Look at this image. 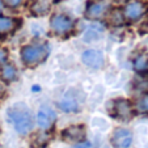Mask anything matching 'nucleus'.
Listing matches in <instances>:
<instances>
[{"label":"nucleus","mask_w":148,"mask_h":148,"mask_svg":"<svg viewBox=\"0 0 148 148\" xmlns=\"http://www.w3.org/2000/svg\"><path fill=\"white\" fill-rule=\"evenodd\" d=\"M8 118L18 134L26 135L33 129V115L26 105L14 103L8 109Z\"/></svg>","instance_id":"obj_1"},{"label":"nucleus","mask_w":148,"mask_h":148,"mask_svg":"<svg viewBox=\"0 0 148 148\" xmlns=\"http://www.w3.org/2000/svg\"><path fill=\"white\" fill-rule=\"evenodd\" d=\"M49 55V47L46 45H29L23 47L21 58L24 63L28 66H36L45 60Z\"/></svg>","instance_id":"obj_2"},{"label":"nucleus","mask_w":148,"mask_h":148,"mask_svg":"<svg viewBox=\"0 0 148 148\" xmlns=\"http://www.w3.org/2000/svg\"><path fill=\"white\" fill-rule=\"evenodd\" d=\"M108 9H109V1L108 0H92L87 5L85 16L88 18H100L106 13Z\"/></svg>","instance_id":"obj_3"},{"label":"nucleus","mask_w":148,"mask_h":148,"mask_svg":"<svg viewBox=\"0 0 148 148\" xmlns=\"http://www.w3.org/2000/svg\"><path fill=\"white\" fill-rule=\"evenodd\" d=\"M50 25H51V29L56 34H66L72 29L73 23L70 17L64 16V14H55V16L51 17Z\"/></svg>","instance_id":"obj_4"},{"label":"nucleus","mask_w":148,"mask_h":148,"mask_svg":"<svg viewBox=\"0 0 148 148\" xmlns=\"http://www.w3.org/2000/svg\"><path fill=\"white\" fill-rule=\"evenodd\" d=\"M56 119V114L50 106H42L37 114V123L41 129L49 130L54 125Z\"/></svg>","instance_id":"obj_5"},{"label":"nucleus","mask_w":148,"mask_h":148,"mask_svg":"<svg viewBox=\"0 0 148 148\" xmlns=\"http://www.w3.org/2000/svg\"><path fill=\"white\" fill-rule=\"evenodd\" d=\"M112 143L115 148H129L132 143V135L129 130L118 129L113 132Z\"/></svg>","instance_id":"obj_6"},{"label":"nucleus","mask_w":148,"mask_h":148,"mask_svg":"<svg viewBox=\"0 0 148 148\" xmlns=\"http://www.w3.org/2000/svg\"><path fill=\"white\" fill-rule=\"evenodd\" d=\"M83 63L90 68H101L103 66V55L97 50H87L83 53Z\"/></svg>","instance_id":"obj_7"},{"label":"nucleus","mask_w":148,"mask_h":148,"mask_svg":"<svg viewBox=\"0 0 148 148\" xmlns=\"http://www.w3.org/2000/svg\"><path fill=\"white\" fill-rule=\"evenodd\" d=\"M147 11V7L142 1H130L127 5L125 7V17L126 18L135 21V20L140 18Z\"/></svg>","instance_id":"obj_8"},{"label":"nucleus","mask_w":148,"mask_h":148,"mask_svg":"<svg viewBox=\"0 0 148 148\" xmlns=\"http://www.w3.org/2000/svg\"><path fill=\"white\" fill-rule=\"evenodd\" d=\"M114 114L122 121H129L132 117V106L127 100L119 98L114 102Z\"/></svg>","instance_id":"obj_9"},{"label":"nucleus","mask_w":148,"mask_h":148,"mask_svg":"<svg viewBox=\"0 0 148 148\" xmlns=\"http://www.w3.org/2000/svg\"><path fill=\"white\" fill-rule=\"evenodd\" d=\"M62 136L67 142H81L85 139V127L81 125L70 126L62 132Z\"/></svg>","instance_id":"obj_10"},{"label":"nucleus","mask_w":148,"mask_h":148,"mask_svg":"<svg viewBox=\"0 0 148 148\" xmlns=\"http://www.w3.org/2000/svg\"><path fill=\"white\" fill-rule=\"evenodd\" d=\"M51 0H36L32 5V13L34 16H43L50 11Z\"/></svg>","instance_id":"obj_11"},{"label":"nucleus","mask_w":148,"mask_h":148,"mask_svg":"<svg viewBox=\"0 0 148 148\" xmlns=\"http://www.w3.org/2000/svg\"><path fill=\"white\" fill-rule=\"evenodd\" d=\"M17 24H18L17 20L0 16V36H4V34H8L11 32H13L17 28Z\"/></svg>","instance_id":"obj_12"},{"label":"nucleus","mask_w":148,"mask_h":148,"mask_svg":"<svg viewBox=\"0 0 148 148\" xmlns=\"http://www.w3.org/2000/svg\"><path fill=\"white\" fill-rule=\"evenodd\" d=\"M59 108H60L63 112H75V110H77L79 106H77L76 100L70 98V97H66L59 102Z\"/></svg>","instance_id":"obj_13"},{"label":"nucleus","mask_w":148,"mask_h":148,"mask_svg":"<svg viewBox=\"0 0 148 148\" xmlns=\"http://www.w3.org/2000/svg\"><path fill=\"white\" fill-rule=\"evenodd\" d=\"M16 76H17V71H16V68H14V66L7 64L3 67V70H1V77H3L5 81L14 80Z\"/></svg>","instance_id":"obj_14"},{"label":"nucleus","mask_w":148,"mask_h":148,"mask_svg":"<svg viewBox=\"0 0 148 148\" xmlns=\"http://www.w3.org/2000/svg\"><path fill=\"white\" fill-rule=\"evenodd\" d=\"M123 21H125V16L122 14V12H121L119 9H114V11L110 13V16H109L110 25H113V26H121L123 24Z\"/></svg>","instance_id":"obj_15"},{"label":"nucleus","mask_w":148,"mask_h":148,"mask_svg":"<svg viewBox=\"0 0 148 148\" xmlns=\"http://www.w3.org/2000/svg\"><path fill=\"white\" fill-rule=\"evenodd\" d=\"M136 109L140 113H148V95H143L136 101Z\"/></svg>","instance_id":"obj_16"},{"label":"nucleus","mask_w":148,"mask_h":148,"mask_svg":"<svg viewBox=\"0 0 148 148\" xmlns=\"http://www.w3.org/2000/svg\"><path fill=\"white\" fill-rule=\"evenodd\" d=\"M135 68L138 71H144L148 68V62L145 59V56H139V58L135 60Z\"/></svg>","instance_id":"obj_17"},{"label":"nucleus","mask_w":148,"mask_h":148,"mask_svg":"<svg viewBox=\"0 0 148 148\" xmlns=\"http://www.w3.org/2000/svg\"><path fill=\"white\" fill-rule=\"evenodd\" d=\"M49 139H50V135L47 134H39L38 136H37V142H38V145H45L46 143L49 142Z\"/></svg>","instance_id":"obj_18"},{"label":"nucleus","mask_w":148,"mask_h":148,"mask_svg":"<svg viewBox=\"0 0 148 148\" xmlns=\"http://www.w3.org/2000/svg\"><path fill=\"white\" fill-rule=\"evenodd\" d=\"M23 0H3V3L5 4L7 7H11V8H14V7L20 5Z\"/></svg>","instance_id":"obj_19"},{"label":"nucleus","mask_w":148,"mask_h":148,"mask_svg":"<svg viewBox=\"0 0 148 148\" xmlns=\"http://www.w3.org/2000/svg\"><path fill=\"white\" fill-rule=\"evenodd\" d=\"M7 58H8V51H7L5 49L0 47V64H1V63H4V62L7 60Z\"/></svg>","instance_id":"obj_20"},{"label":"nucleus","mask_w":148,"mask_h":148,"mask_svg":"<svg viewBox=\"0 0 148 148\" xmlns=\"http://www.w3.org/2000/svg\"><path fill=\"white\" fill-rule=\"evenodd\" d=\"M73 148H92V144L89 142H84V143H80V144L75 145Z\"/></svg>","instance_id":"obj_21"}]
</instances>
